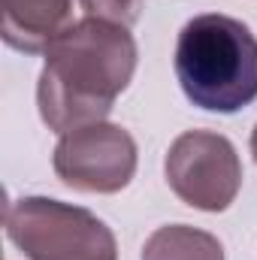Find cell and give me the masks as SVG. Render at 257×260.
<instances>
[{"instance_id": "8", "label": "cell", "mask_w": 257, "mask_h": 260, "mask_svg": "<svg viewBox=\"0 0 257 260\" xmlns=\"http://www.w3.org/2000/svg\"><path fill=\"white\" fill-rule=\"evenodd\" d=\"M88 18H103L112 24L130 27L142 15V0H79Z\"/></svg>"}, {"instance_id": "2", "label": "cell", "mask_w": 257, "mask_h": 260, "mask_svg": "<svg viewBox=\"0 0 257 260\" xmlns=\"http://www.w3.org/2000/svg\"><path fill=\"white\" fill-rule=\"evenodd\" d=\"M176 79L194 106L239 112L257 100V37L248 24L221 12H203L179 30Z\"/></svg>"}, {"instance_id": "1", "label": "cell", "mask_w": 257, "mask_h": 260, "mask_svg": "<svg viewBox=\"0 0 257 260\" xmlns=\"http://www.w3.org/2000/svg\"><path fill=\"white\" fill-rule=\"evenodd\" d=\"M136 73V40L130 27L82 18L49 46L37 82L40 118L55 133L106 121L115 97Z\"/></svg>"}, {"instance_id": "4", "label": "cell", "mask_w": 257, "mask_h": 260, "mask_svg": "<svg viewBox=\"0 0 257 260\" xmlns=\"http://www.w3.org/2000/svg\"><path fill=\"white\" fill-rule=\"evenodd\" d=\"M167 185L182 203L224 212L242 188V160L233 142L215 130H185L164 160Z\"/></svg>"}, {"instance_id": "6", "label": "cell", "mask_w": 257, "mask_h": 260, "mask_svg": "<svg viewBox=\"0 0 257 260\" xmlns=\"http://www.w3.org/2000/svg\"><path fill=\"white\" fill-rule=\"evenodd\" d=\"M3 40L24 55H46L73 24V0H0Z\"/></svg>"}, {"instance_id": "5", "label": "cell", "mask_w": 257, "mask_h": 260, "mask_svg": "<svg viewBox=\"0 0 257 260\" xmlns=\"http://www.w3.org/2000/svg\"><path fill=\"white\" fill-rule=\"evenodd\" d=\"M52 167L73 191L118 194L136 173V142L118 124H88L70 130L55 145Z\"/></svg>"}, {"instance_id": "3", "label": "cell", "mask_w": 257, "mask_h": 260, "mask_svg": "<svg viewBox=\"0 0 257 260\" xmlns=\"http://www.w3.org/2000/svg\"><path fill=\"white\" fill-rule=\"evenodd\" d=\"M6 236L27 260H118L112 230L94 212L49 197L9 203Z\"/></svg>"}, {"instance_id": "9", "label": "cell", "mask_w": 257, "mask_h": 260, "mask_svg": "<svg viewBox=\"0 0 257 260\" xmlns=\"http://www.w3.org/2000/svg\"><path fill=\"white\" fill-rule=\"evenodd\" d=\"M251 154H254V160H257V127H254V133H251Z\"/></svg>"}, {"instance_id": "7", "label": "cell", "mask_w": 257, "mask_h": 260, "mask_svg": "<svg viewBox=\"0 0 257 260\" xmlns=\"http://www.w3.org/2000/svg\"><path fill=\"white\" fill-rule=\"evenodd\" d=\"M142 260H224V245L206 230L167 224L145 239Z\"/></svg>"}]
</instances>
